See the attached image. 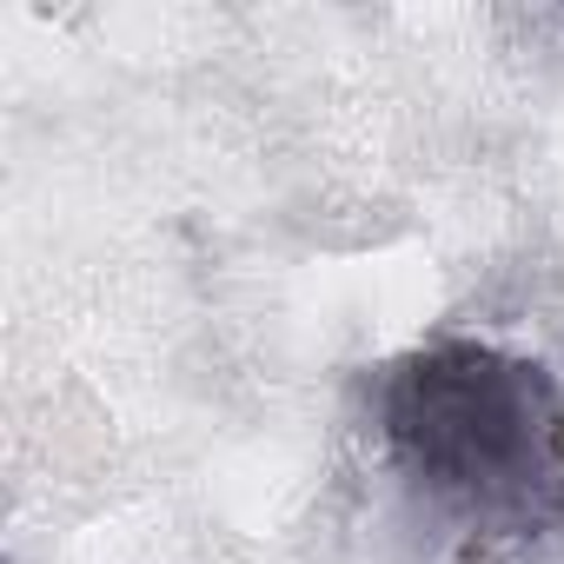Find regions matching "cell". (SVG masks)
Segmentation results:
<instances>
[{
    "label": "cell",
    "mask_w": 564,
    "mask_h": 564,
    "mask_svg": "<svg viewBox=\"0 0 564 564\" xmlns=\"http://www.w3.org/2000/svg\"><path fill=\"white\" fill-rule=\"evenodd\" d=\"M372 438L405 505L465 564L564 544V386L491 339H425L379 366Z\"/></svg>",
    "instance_id": "cell-1"
}]
</instances>
